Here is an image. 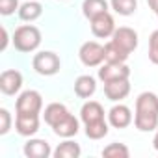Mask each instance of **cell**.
I'll use <instances>...</instances> for the list:
<instances>
[{
  "label": "cell",
  "mask_w": 158,
  "mask_h": 158,
  "mask_svg": "<svg viewBox=\"0 0 158 158\" xmlns=\"http://www.w3.org/2000/svg\"><path fill=\"white\" fill-rule=\"evenodd\" d=\"M134 127L139 132H152L158 127V95L152 91H143L136 99Z\"/></svg>",
  "instance_id": "obj_1"
},
{
  "label": "cell",
  "mask_w": 158,
  "mask_h": 158,
  "mask_svg": "<svg viewBox=\"0 0 158 158\" xmlns=\"http://www.w3.org/2000/svg\"><path fill=\"white\" fill-rule=\"evenodd\" d=\"M80 119L86 127L89 139H102L108 134V123L104 119V108L97 101H88L80 108Z\"/></svg>",
  "instance_id": "obj_2"
},
{
  "label": "cell",
  "mask_w": 158,
  "mask_h": 158,
  "mask_svg": "<svg viewBox=\"0 0 158 158\" xmlns=\"http://www.w3.org/2000/svg\"><path fill=\"white\" fill-rule=\"evenodd\" d=\"M13 45L19 52H34L41 45V32L34 24H23L13 34Z\"/></svg>",
  "instance_id": "obj_3"
},
{
  "label": "cell",
  "mask_w": 158,
  "mask_h": 158,
  "mask_svg": "<svg viewBox=\"0 0 158 158\" xmlns=\"http://www.w3.org/2000/svg\"><path fill=\"white\" fill-rule=\"evenodd\" d=\"M32 67L37 74L41 76H52L56 73H60V67H61V61L58 58L56 52H50V50H43V52H37L32 60Z\"/></svg>",
  "instance_id": "obj_4"
},
{
  "label": "cell",
  "mask_w": 158,
  "mask_h": 158,
  "mask_svg": "<svg viewBox=\"0 0 158 158\" xmlns=\"http://www.w3.org/2000/svg\"><path fill=\"white\" fill-rule=\"evenodd\" d=\"M43 108V97L35 89H26L15 102V114H39Z\"/></svg>",
  "instance_id": "obj_5"
},
{
  "label": "cell",
  "mask_w": 158,
  "mask_h": 158,
  "mask_svg": "<svg viewBox=\"0 0 158 158\" xmlns=\"http://www.w3.org/2000/svg\"><path fill=\"white\" fill-rule=\"evenodd\" d=\"M78 58L86 67H99L104 61V45L97 41H86L78 50Z\"/></svg>",
  "instance_id": "obj_6"
},
{
  "label": "cell",
  "mask_w": 158,
  "mask_h": 158,
  "mask_svg": "<svg viewBox=\"0 0 158 158\" xmlns=\"http://www.w3.org/2000/svg\"><path fill=\"white\" fill-rule=\"evenodd\" d=\"M89 23H91V34H93L95 37H99V39L112 37L114 32H115V21H114V17L110 15V11L93 17Z\"/></svg>",
  "instance_id": "obj_7"
},
{
  "label": "cell",
  "mask_w": 158,
  "mask_h": 158,
  "mask_svg": "<svg viewBox=\"0 0 158 158\" xmlns=\"http://www.w3.org/2000/svg\"><path fill=\"white\" fill-rule=\"evenodd\" d=\"M130 76V67L127 63H106L101 65L99 69V78L106 84V82H114V80H127Z\"/></svg>",
  "instance_id": "obj_8"
},
{
  "label": "cell",
  "mask_w": 158,
  "mask_h": 158,
  "mask_svg": "<svg viewBox=\"0 0 158 158\" xmlns=\"http://www.w3.org/2000/svg\"><path fill=\"white\" fill-rule=\"evenodd\" d=\"M23 88V74L17 69H6L0 74V91L4 95H15Z\"/></svg>",
  "instance_id": "obj_9"
},
{
  "label": "cell",
  "mask_w": 158,
  "mask_h": 158,
  "mask_svg": "<svg viewBox=\"0 0 158 158\" xmlns=\"http://www.w3.org/2000/svg\"><path fill=\"white\" fill-rule=\"evenodd\" d=\"M15 130L24 138H32L39 130V114H15Z\"/></svg>",
  "instance_id": "obj_10"
},
{
  "label": "cell",
  "mask_w": 158,
  "mask_h": 158,
  "mask_svg": "<svg viewBox=\"0 0 158 158\" xmlns=\"http://www.w3.org/2000/svg\"><path fill=\"white\" fill-rule=\"evenodd\" d=\"M134 121L132 117V110L125 104H114L108 112V123L114 127V128H127L130 123Z\"/></svg>",
  "instance_id": "obj_11"
},
{
  "label": "cell",
  "mask_w": 158,
  "mask_h": 158,
  "mask_svg": "<svg viewBox=\"0 0 158 158\" xmlns=\"http://www.w3.org/2000/svg\"><path fill=\"white\" fill-rule=\"evenodd\" d=\"M112 41H115L127 52H132L138 48V32L134 28H128V26H119V28H115Z\"/></svg>",
  "instance_id": "obj_12"
},
{
  "label": "cell",
  "mask_w": 158,
  "mask_h": 158,
  "mask_svg": "<svg viewBox=\"0 0 158 158\" xmlns=\"http://www.w3.org/2000/svg\"><path fill=\"white\" fill-rule=\"evenodd\" d=\"M24 156L28 158H48L52 154V149L48 145L47 139H39V138H30L24 147H23Z\"/></svg>",
  "instance_id": "obj_13"
},
{
  "label": "cell",
  "mask_w": 158,
  "mask_h": 158,
  "mask_svg": "<svg viewBox=\"0 0 158 158\" xmlns=\"http://www.w3.org/2000/svg\"><path fill=\"white\" fill-rule=\"evenodd\" d=\"M128 93H130L128 78L127 80H114V82H106L104 84V95L112 102H121L123 99H127Z\"/></svg>",
  "instance_id": "obj_14"
},
{
  "label": "cell",
  "mask_w": 158,
  "mask_h": 158,
  "mask_svg": "<svg viewBox=\"0 0 158 158\" xmlns=\"http://www.w3.org/2000/svg\"><path fill=\"white\" fill-rule=\"evenodd\" d=\"M69 114H71V112L67 110L65 104H61V102H50V104L45 108V112H43V119H45V123L52 128V127H56L61 119H65Z\"/></svg>",
  "instance_id": "obj_15"
},
{
  "label": "cell",
  "mask_w": 158,
  "mask_h": 158,
  "mask_svg": "<svg viewBox=\"0 0 158 158\" xmlns=\"http://www.w3.org/2000/svg\"><path fill=\"white\" fill-rule=\"evenodd\" d=\"M78 130H80V123H78V119L69 114L65 119H61L56 127H52V132L60 138H73L78 134Z\"/></svg>",
  "instance_id": "obj_16"
},
{
  "label": "cell",
  "mask_w": 158,
  "mask_h": 158,
  "mask_svg": "<svg viewBox=\"0 0 158 158\" xmlns=\"http://www.w3.org/2000/svg\"><path fill=\"white\" fill-rule=\"evenodd\" d=\"M95 91H97V82H95L93 76L82 74L74 80V93L80 99H89Z\"/></svg>",
  "instance_id": "obj_17"
},
{
  "label": "cell",
  "mask_w": 158,
  "mask_h": 158,
  "mask_svg": "<svg viewBox=\"0 0 158 158\" xmlns=\"http://www.w3.org/2000/svg\"><path fill=\"white\" fill-rule=\"evenodd\" d=\"M130 52H127L123 47H119L115 41H108L104 45V61L106 63H125L128 60Z\"/></svg>",
  "instance_id": "obj_18"
},
{
  "label": "cell",
  "mask_w": 158,
  "mask_h": 158,
  "mask_svg": "<svg viewBox=\"0 0 158 158\" xmlns=\"http://www.w3.org/2000/svg\"><path fill=\"white\" fill-rule=\"evenodd\" d=\"M43 13V6L39 4V0H26V2L19 8V17L21 21H26V23H34L41 17Z\"/></svg>",
  "instance_id": "obj_19"
},
{
  "label": "cell",
  "mask_w": 158,
  "mask_h": 158,
  "mask_svg": "<svg viewBox=\"0 0 158 158\" xmlns=\"http://www.w3.org/2000/svg\"><path fill=\"white\" fill-rule=\"evenodd\" d=\"M52 154H54L56 158H78V156L82 154V149H80V145H78L76 141L65 138V141H61V143L52 151Z\"/></svg>",
  "instance_id": "obj_20"
},
{
  "label": "cell",
  "mask_w": 158,
  "mask_h": 158,
  "mask_svg": "<svg viewBox=\"0 0 158 158\" xmlns=\"http://www.w3.org/2000/svg\"><path fill=\"white\" fill-rule=\"evenodd\" d=\"M108 2L106 0H84L82 2V13H84V17L86 19H93V17H97V15H101V13H106L108 11Z\"/></svg>",
  "instance_id": "obj_21"
},
{
  "label": "cell",
  "mask_w": 158,
  "mask_h": 158,
  "mask_svg": "<svg viewBox=\"0 0 158 158\" xmlns=\"http://www.w3.org/2000/svg\"><path fill=\"white\" fill-rule=\"evenodd\" d=\"M110 6L117 15L128 17L134 15L138 10V0H110Z\"/></svg>",
  "instance_id": "obj_22"
},
{
  "label": "cell",
  "mask_w": 158,
  "mask_h": 158,
  "mask_svg": "<svg viewBox=\"0 0 158 158\" xmlns=\"http://www.w3.org/2000/svg\"><path fill=\"white\" fill-rule=\"evenodd\" d=\"M102 156H106V158H128L130 151H128V147L125 143L114 141V143H110V145H106L102 149Z\"/></svg>",
  "instance_id": "obj_23"
},
{
  "label": "cell",
  "mask_w": 158,
  "mask_h": 158,
  "mask_svg": "<svg viewBox=\"0 0 158 158\" xmlns=\"http://www.w3.org/2000/svg\"><path fill=\"white\" fill-rule=\"evenodd\" d=\"M149 60L158 65V30H154L149 37Z\"/></svg>",
  "instance_id": "obj_24"
},
{
  "label": "cell",
  "mask_w": 158,
  "mask_h": 158,
  "mask_svg": "<svg viewBox=\"0 0 158 158\" xmlns=\"http://www.w3.org/2000/svg\"><path fill=\"white\" fill-rule=\"evenodd\" d=\"M19 0H0V13L2 15H11L15 11H19Z\"/></svg>",
  "instance_id": "obj_25"
},
{
  "label": "cell",
  "mask_w": 158,
  "mask_h": 158,
  "mask_svg": "<svg viewBox=\"0 0 158 158\" xmlns=\"http://www.w3.org/2000/svg\"><path fill=\"white\" fill-rule=\"evenodd\" d=\"M11 128V114L6 108H0V134H8Z\"/></svg>",
  "instance_id": "obj_26"
},
{
  "label": "cell",
  "mask_w": 158,
  "mask_h": 158,
  "mask_svg": "<svg viewBox=\"0 0 158 158\" xmlns=\"http://www.w3.org/2000/svg\"><path fill=\"white\" fill-rule=\"evenodd\" d=\"M8 41H10V37H8V30L2 26V45H0V50H2V52L8 48Z\"/></svg>",
  "instance_id": "obj_27"
},
{
  "label": "cell",
  "mask_w": 158,
  "mask_h": 158,
  "mask_svg": "<svg viewBox=\"0 0 158 158\" xmlns=\"http://www.w3.org/2000/svg\"><path fill=\"white\" fill-rule=\"evenodd\" d=\"M147 4H149V8L154 11V15H156V19H158V0H147Z\"/></svg>",
  "instance_id": "obj_28"
},
{
  "label": "cell",
  "mask_w": 158,
  "mask_h": 158,
  "mask_svg": "<svg viewBox=\"0 0 158 158\" xmlns=\"http://www.w3.org/2000/svg\"><path fill=\"white\" fill-rule=\"evenodd\" d=\"M152 147L158 151V127H156V132H154V138H152Z\"/></svg>",
  "instance_id": "obj_29"
},
{
  "label": "cell",
  "mask_w": 158,
  "mask_h": 158,
  "mask_svg": "<svg viewBox=\"0 0 158 158\" xmlns=\"http://www.w3.org/2000/svg\"><path fill=\"white\" fill-rule=\"evenodd\" d=\"M60 2H63V0H60Z\"/></svg>",
  "instance_id": "obj_30"
}]
</instances>
